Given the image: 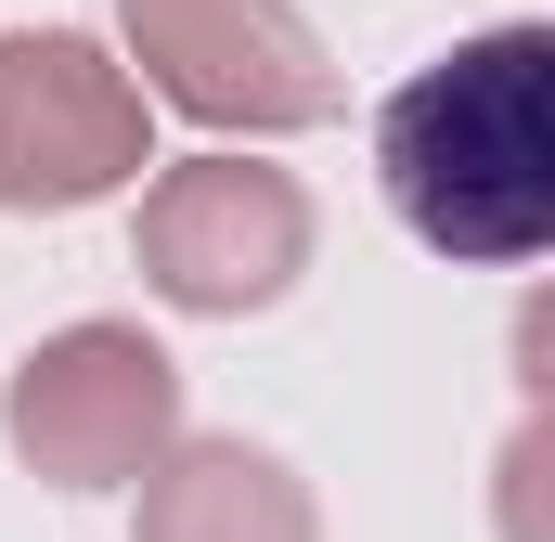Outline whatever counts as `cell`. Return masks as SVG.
Here are the masks:
<instances>
[{
  "label": "cell",
  "mask_w": 555,
  "mask_h": 542,
  "mask_svg": "<svg viewBox=\"0 0 555 542\" xmlns=\"http://www.w3.org/2000/svg\"><path fill=\"white\" fill-rule=\"evenodd\" d=\"M401 233L465 271L555 259V26H478L375 104Z\"/></svg>",
  "instance_id": "1"
},
{
  "label": "cell",
  "mask_w": 555,
  "mask_h": 542,
  "mask_svg": "<svg viewBox=\"0 0 555 542\" xmlns=\"http://www.w3.org/2000/svg\"><path fill=\"white\" fill-rule=\"evenodd\" d=\"M0 439L52 491H142L181 452V362L142 323H65V336H39L13 362Z\"/></svg>",
  "instance_id": "2"
},
{
  "label": "cell",
  "mask_w": 555,
  "mask_h": 542,
  "mask_svg": "<svg viewBox=\"0 0 555 542\" xmlns=\"http://www.w3.org/2000/svg\"><path fill=\"white\" fill-rule=\"evenodd\" d=\"M130 259L168 310L194 323H246L272 310L284 284L310 271V194L259 168V155H181L142 181V220H130Z\"/></svg>",
  "instance_id": "3"
},
{
  "label": "cell",
  "mask_w": 555,
  "mask_h": 542,
  "mask_svg": "<svg viewBox=\"0 0 555 542\" xmlns=\"http://www.w3.org/2000/svg\"><path fill=\"white\" fill-rule=\"evenodd\" d=\"M130 13V65L155 104H181L194 130H323L336 117V65H323V26L297 0H117Z\"/></svg>",
  "instance_id": "4"
},
{
  "label": "cell",
  "mask_w": 555,
  "mask_h": 542,
  "mask_svg": "<svg viewBox=\"0 0 555 542\" xmlns=\"http://www.w3.org/2000/svg\"><path fill=\"white\" fill-rule=\"evenodd\" d=\"M142 168V78L78 39V26H26L0 39V207L13 220H65V207H104L130 194Z\"/></svg>",
  "instance_id": "5"
},
{
  "label": "cell",
  "mask_w": 555,
  "mask_h": 542,
  "mask_svg": "<svg viewBox=\"0 0 555 542\" xmlns=\"http://www.w3.org/2000/svg\"><path fill=\"white\" fill-rule=\"evenodd\" d=\"M130 542H323V517H310L284 452H259V439H181L142 478Z\"/></svg>",
  "instance_id": "6"
},
{
  "label": "cell",
  "mask_w": 555,
  "mask_h": 542,
  "mask_svg": "<svg viewBox=\"0 0 555 542\" xmlns=\"http://www.w3.org/2000/svg\"><path fill=\"white\" fill-rule=\"evenodd\" d=\"M491 530L504 542H555V413H530L491 452Z\"/></svg>",
  "instance_id": "7"
},
{
  "label": "cell",
  "mask_w": 555,
  "mask_h": 542,
  "mask_svg": "<svg viewBox=\"0 0 555 542\" xmlns=\"http://www.w3.org/2000/svg\"><path fill=\"white\" fill-rule=\"evenodd\" d=\"M517 388H530V413H555V284L517 297Z\"/></svg>",
  "instance_id": "8"
}]
</instances>
